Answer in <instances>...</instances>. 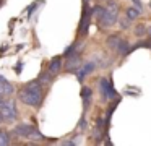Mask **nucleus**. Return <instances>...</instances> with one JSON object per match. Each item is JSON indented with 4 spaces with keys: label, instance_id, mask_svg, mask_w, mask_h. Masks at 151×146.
<instances>
[{
    "label": "nucleus",
    "instance_id": "nucleus-11",
    "mask_svg": "<svg viewBox=\"0 0 151 146\" xmlns=\"http://www.w3.org/2000/svg\"><path fill=\"white\" fill-rule=\"evenodd\" d=\"M119 42H120V36H119V34H112V36H109V37H107L106 45H107L109 49H112V50H117Z\"/></svg>",
    "mask_w": 151,
    "mask_h": 146
},
{
    "label": "nucleus",
    "instance_id": "nucleus-9",
    "mask_svg": "<svg viewBox=\"0 0 151 146\" xmlns=\"http://www.w3.org/2000/svg\"><path fill=\"white\" fill-rule=\"evenodd\" d=\"M47 71H49L52 76H55V75H59L60 71H62V57H54L52 60H50L49 67H47Z\"/></svg>",
    "mask_w": 151,
    "mask_h": 146
},
{
    "label": "nucleus",
    "instance_id": "nucleus-3",
    "mask_svg": "<svg viewBox=\"0 0 151 146\" xmlns=\"http://www.w3.org/2000/svg\"><path fill=\"white\" fill-rule=\"evenodd\" d=\"M99 88H101V96L102 99L109 101V99H117V93L114 89V84H112V80H107V78H101L99 80Z\"/></svg>",
    "mask_w": 151,
    "mask_h": 146
},
{
    "label": "nucleus",
    "instance_id": "nucleus-19",
    "mask_svg": "<svg viewBox=\"0 0 151 146\" xmlns=\"http://www.w3.org/2000/svg\"><path fill=\"white\" fill-rule=\"evenodd\" d=\"M85 127H86V123H85V119H81V122H80V128H85Z\"/></svg>",
    "mask_w": 151,
    "mask_h": 146
},
{
    "label": "nucleus",
    "instance_id": "nucleus-21",
    "mask_svg": "<svg viewBox=\"0 0 151 146\" xmlns=\"http://www.w3.org/2000/svg\"><path fill=\"white\" fill-rule=\"evenodd\" d=\"M146 31H148V32H150V34H151V28H150V29H146Z\"/></svg>",
    "mask_w": 151,
    "mask_h": 146
},
{
    "label": "nucleus",
    "instance_id": "nucleus-24",
    "mask_svg": "<svg viewBox=\"0 0 151 146\" xmlns=\"http://www.w3.org/2000/svg\"><path fill=\"white\" fill-rule=\"evenodd\" d=\"M150 6H151V0H150Z\"/></svg>",
    "mask_w": 151,
    "mask_h": 146
},
{
    "label": "nucleus",
    "instance_id": "nucleus-12",
    "mask_svg": "<svg viewBox=\"0 0 151 146\" xmlns=\"http://www.w3.org/2000/svg\"><path fill=\"white\" fill-rule=\"evenodd\" d=\"M141 10H138L137 6H128L127 10H125V15H127V19H130V21H133V19H137L138 16H140Z\"/></svg>",
    "mask_w": 151,
    "mask_h": 146
},
{
    "label": "nucleus",
    "instance_id": "nucleus-7",
    "mask_svg": "<svg viewBox=\"0 0 151 146\" xmlns=\"http://www.w3.org/2000/svg\"><path fill=\"white\" fill-rule=\"evenodd\" d=\"M34 130V127H31L29 123H18L13 130V135L17 136H23V138H28L31 135V132Z\"/></svg>",
    "mask_w": 151,
    "mask_h": 146
},
{
    "label": "nucleus",
    "instance_id": "nucleus-17",
    "mask_svg": "<svg viewBox=\"0 0 151 146\" xmlns=\"http://www.w3.org/2000/svg\"><path fill=\"white\" fill-rule=\"evenodd\" d=\"M28 138H31V140H42V138H44V135H42V133H39L36 128H34L33 132H31V135L28 136Z\"/></svg>",
    "mask_w": 151,
    "mask_h": 146
},
{
    "label": "nucleus",
    "instance_id": "nucleus-5",
    "mask_svg": "<svg viewBox=\"0 0 151 146\" xmlns=\"http://www.w3.org/2000/svg\"><path fill=\"white\" fill-rule=\"evenodd\" d=\"M91 16H93V12L88 8V3L85 2V8H83V15H81V19H80V26H78V32H80V36H86V34H88Z\"/></svg>",
    "mask_w": 151,
    "mask_h": 146
},
{
    "label": "nucleus",
    "instance_id": "nucleus-13",
    "mask_svg": "<svg viewBox=\"0 0 151 146\" xmlns=\"http://www.w3.org/2000/svg\"><path fill=\"white\" fill-rule=\"evenodd\" d=\"M117 50H119L120 55H128L130 54V44H128V41L120 39V42H119V45H117Z\"/></svg>",
    "mask_w": 151,
    "mask_h": 146
},
{
    "label": "nucleus",
    "instance_id": "nucleus-15",
    "mask_svg": "<svg viewBox=\"0 0 151 146\" xmlns=\"http://www.w3.org/2000/svg\"><path fill=\"white\" fill-rule=\"evenodd\" d=\"M12 140H10V135L7 132H0V146L2 145H10Z\"/></svg>",
    "mask_w": 151,
    "mask_h": 146
},
{
    "label": "nucleus",
    "instance_id": "nucleus-10",
    "mask_svg": "<svg viewBox=\"0 0 151 146\" xmlns=\"http://www.w3.org/2000/svg\"><path fill=\"white\" fill-rule=\"evenodd\" d=\"M91 96H93V91L91 88H83L81 89V97H83V107H85V110L89 107V104H91Z\"/></svg>",
    "mask_w": 151,
    "mask_h": 146
},
{
    "label": "nucleus",
    "instance_id": "nucleus-4",
    "mask_svg": "<svg viewBox=\"0 0 151 146\" xmlns=\"http://www.w3.org/2000/svg\"><path fill=\"white\" fill-rule=\"evenodd\" d=\"M0 115H2L4 120H15V117L18 115V112H17V106H15L13 99L5 101V102L0 106Z\"/></svg>",
    "mask_w": 151,
    "mask_h": 146
},
{
    "label": "nucleus",
    "instance_id": "nucleus-23",
    "mask_svg": "<svg viewBox=\"0 0 151 146\" xmlns=\"http://www.w3.org/2000/svg\"><path fill=\"white\" fill-rule=\"evenodd\" d=\"M2 120H4V119H2V115H0V122H2Z\"/></svg>",
    "mask_w": 151,
    "mask_h": 146
},
{
    "label": "nucleus",
    "instance_id": "nucleus-8",
    "mask_svg": "<svg viewBox=\"0 0 151 146\" xmlns=\"http://www.w3.org/2000/svg\"><path fill=\"white\" fill-rule=\"evenodd\" d=\"M94 68H96V63H94V62H88V63H85L81 68H78V71H75V73H76V78H78V81H83L89 73H91L93 70H94Z\"/></svg>",
    "mask_w": 151,
    "mask_h": 146
},
{
    "label": "nucleus",
    "instance_id": "nucleus-14",
    "mask_svg": "<svg viewBox=\"0 0 151 146\" xmlns=\"http://www.w3.org/2000/svg\"><path fill=\"white\" fill-rule=\"evenodd\" d=\"M137 37H143L145 34H146V26L145 24H138L137 28H135V32H133Z\"/></svg>",
    "mask_w": 151,
    "mask_h": 146
},
{
    "label": "nucleus",
    "instance_id": "nucleus-20",
    "mask_svg": "<svg viewBox=\"0 0 151 146\" xmlns=\"http://www.w3.org/2000/svg\"><path fill=\"white\" fill-rule=\"evenodd\" d=\"M0 94H4V88H2V83H0Z\"/></svg>",
    "mask_w": 151,
    "mask_h": 146
},
{
    "label": "nucleus",
    "instance_id": "nucleus-6",
    "mask_svg": "<svg viewBox=\"0 0 151 146\" xmlns=\"http://www.w3.org/2000/svg\"><path fill=\"white\" fill-rule=\"evenodd\" d=\"M80 63H81V58H80V54L76 50H73L72 54L67 55V63H65V70L70 71V73H75L80 68Z\"/></svg>",
    "mask_w": 151,
    "mask_h": 146
},
{
    "label": "nucleus",
    "instance_id": "nucleus-1",
    "mask_svg": "<svg viewBox=\"0 0 151 146\" xmlns=\"http://www.w3.org/2000/svg\"><path fill=\"white\" fill-rule=\"evenodd\" d=\"M20 101L24 102L26 106H33V107H41L44 99V91H42V83L39 80H34L26 83V86L20 91Z\"/></svg>",
    "mask_w": 151,
    "mask_h": 146
},
{
    "label": "nucleus",
    "instance_id": "nucleus-16",
    "mask_svg": "<svg viewBox=\"0 0 151 146\" xmlns=\"http://www.w3.org/2000/svg\"><path fill=\"white\" fill-rule=\"evenodd\" d=\"M39 81L42 84H49L50 81H52V75L47 71V73H42V75H39Z\"/></svg>",
    "mask_w": 151,
    "mask_h": 146
},
{
    "label": "nucleus",
    "instance_id": "nucleus-2",
    "mask_svg": "<svg viewBox=\"0 0 151 146\" xmlns=\"http://www.w3.org/2000/svg\"><path fill=\"white\" fill-rule=\"evenodd\" d=\"M117 18H119V5L117 3H109L106 6L102 16L98 19V23L101 24V28H111L112 24L117 23Z\"/></svg>",
    "mask_w": 151,
    "mask_h": 146
},
{
    "label": "nucleus",
    "instance_id": "nucleus-18",
    "mask_svg": "<svg viewBox=\"0 0 151 146\" xmlns=\"http://www.w3.org/2000/svg\"><path fill=\"white\" fill-rule=\"evenodd\" d=\"M128 23H130V19H127V21H120V26H122L124 29H127V28H128Z\"/></svg>",
    "mask_w": 151,
    "mask_h": 146
},
{
    "label": "nucleus",
    "instance_id": "nucleus-22",
    "mask_svg": "<svg viewBox=\"0 0 151 146\" xmlns=\"http://www.w3.org/2000/svg\"><path fill=\"white\" fill-rule=\"evenodd\" d=\"M83 2H86V3H88V2H89V0H83Z\"/></svg>",
    "mask_w": 151,
    "mask_h": 146
}]
</instances>
